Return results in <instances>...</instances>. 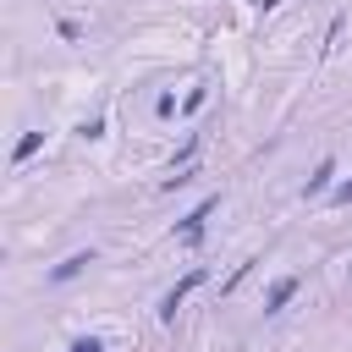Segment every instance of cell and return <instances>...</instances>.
<instances>
[{"label":"cell","mask_w":352,"mask_h":352,"mask_svg":"<svg viewBox=\"0 0 352 352\" xmlns=\"http://www.w3.org/2000/svg\"><path fill=\"white\" fill-rule=\"evenodd\" d=\"M214 209H220V192H209L198 209H187V220L176 226V242H182V248H198V242H204V226H209V214H214Z\"/></svg>","instance_id":"obj_1"},{"label":"cell","mask_w":352,"mask_h":352,"mask_svg":"<svg viewBox=\"0 0 352 352\" xmlns=\"http://www.w3.org/2000/svg\"><path fill=\"white\" fill-rule=\"evenodd\" d=\"M198 286H204V270H187V275H182V280H176V286L160 297V324H176V308H182V302H187Z\"/></svg>","instance_id":"obj_2"},{"label":"cell","mask_w":352,"mask_h":352,"mask_svg":"<svg viewBox=\"0 0 352 352\" xmlns=\"http://www.w3.org/2000/svg\"><path fill=\"white\" fill-rule=\"evenodd\" d=\"M330 187H336V160H319V170L302 182V198H324Z\"/></svg>","instance_id":"obj_3"},{"label":"cell","mask_w":352,"mask_h":352,"mask_svg":"<svg viewBox=\"0 0 352 352\" xmlns=\"http://www.w3.org/2000/svg\"><path fill=\"white\" fill-rule=\"evenodd\" d=\"M292 297H297V275H280V280H275V286L264 292V314H280V308H286Z\"/></svg>","instance_id":"obj_4"},{"label":"cell","mask_w":352,"mask_h":352,"mask_svg":"<svg viewBox=\"0 0 352 352\" xmlns=\"http://www.w3.org/2000/svg\"><path fill=\"white\" fill-rule=\"evenodd\" d=\"M88 264H94V253H72V258H60V264L50 270V280H55V286H66V280H77Z\"/></svg>","instance_id":"obj_5"},{"label":"cell","mask_w":352,"mask_h":352,"mask_svg":"<svg viewBox=\"0 0 352 352\" xmlns=\"http://www.w3.org/2000/svg\"><path fill=\"white\" fill-rule=\"evenodd\" d=\"M38 148H44V132H22V138H16V148H11V165H28Z\"/></svg>","instance_id":"obj_6"},{"label":"cell","mask_w":352,"mask_h":352,"mask_svg":"<svg viewBox=\"0 0 352 352\" xmlns=\"http://www.w3.org/2000/svg\"><path fill=\"white\" fill-rule=\"evenodd\" d=\"M198 154V132H187V143L176 148V160H170V170H187V160Z\"/></svg>","instance_id":"obj_7"},{"label":"cell","mask_w":352,"mask_h":352,"mask_svg":"<svg viewBox=\"0 0 352 352\" xmlns=\"http://www.w3.org/2000/svg\"><path fill=\"white\" fill-rule=\"evenodd\" d=\"M330 204H352V176H341V182L330 187Z\"/></svg>","instance_id":"obj_8"},{"label":"cell","mask_w":352,"mask_h":352,"mask_svg":"<svg viewBox=\"0 0 352 352\" xmlns=\"http://www.w3.org/2000/svg\"><path fill=\"white\" fill-rule=\"evenodd\" d=\"M66 352H104V341H99V336H77Z\"/></svg>","instance_id":"obj_9"},{"label":"cell","mask_w":352,"mask_h":352,"mask_svg":"<svg viewBox=\"0 0 352 352\" xmlns=\"http://www.w3.org/2000/svg\"><path fill=\"white\" fill-rule=\"evenodd\" d=\"M248 6H258V11H275V6H280V0H248Z\"/></svg>","instance_id":"obj_10"}]
</instances>
